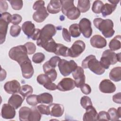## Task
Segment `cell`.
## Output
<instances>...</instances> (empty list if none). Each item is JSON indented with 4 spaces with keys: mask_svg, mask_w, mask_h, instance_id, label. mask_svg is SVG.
Segmentation results:
<instances>
[{
    "mask_svg": "<svg viewBox=\"0 0 121 121\" xmlns=\"http://www.w3.org/2000/svg\"><path fill=\"white\" fill-rule=\"evenodd\" d=\"M121 36L120 35H118L111 40L109 44V47L110 48V50L115 51L121 48Z\"/></svg>",
    "mask_w": 121,
    "mask_h": 121,
    "instance_id": "cell-30",
    "label": "cell"
},
{
    "mask_svg": "<svg viewBox=\"0 0 121 121\" xmlns=\"http://www.w3.org/2000/svg\"><path fill=\"white\" fill-rule=\"evenodd\" d=\"M22 29L28 38L37 40L39 37L41 29L35 28V25L30 21L25 22L22 25Z\"/></svg>",
    "mask_w": 121,
    "mask_h": 121,
    "instance_id": "cell-7",
    "label": "cell"
},
{
    "mask_svg": "<svg viewBox=\"0 0 121 121\" xmlns=\"http://www.w3.org/2000/svg\"><path fill=\"white\" fill-rule=\"evenodd\" d=\"M50 108V115L55 117H61L64 112V108L62 104H51L49 105Z\"/></svg>",
    "mask_w": 121,
    "mask_h": 121,
    "instance_id": "cell-22",
    "label": "cell"
},
{
    "mask_svg": "<svg viewBox=\"0 0 121 121\" xmlns=\"http://www.w3.org/2000/svg\"><path fill=\"white\" fill-rule=\"evenodd\" d=\"M37 82L43 86L50 81H52L49 77L46 74H41L39 75L36 78Z\"/></svg>",
    "mask_w": 121,
    "mask_h": 121,
    "instance_id": "cell-38",
    "label": "cell"
},
{
    "mask_svg": "<svg viewBox=\"0 0 121 121\" xmlns=\"http://www.w3.org/2000/svg\"><path fill=\"white\" fill-rule=\"evenodd\" d=\"M69 32L72 37L77 38L80 35L81 32L79 30L78 24H73L70 26L69 27Z\"/></svg>",
    "mask_w": 121,
    "mask_h": 121,
    "instance_id": "cell-35",
    "label": "cell"
},
{
    "mask_svg": "<svg viewBox=\"0 0 121 121\" xmlns=\"http://www.w3.org/2000/svg\"><path fill=\"white\" fill-rule=\"evenodd\" d=\"M99 88L102 93L111 94L115 91L116 86L110 80L104 79L100 82Z\"/></svg>",
    "mask_w": 121,
    "mask_h": 121,
    "instance_id": "cell-14",
    "label": "cell"
},
{
    "mask_svg": "<svg viewBox=\"0 0 121 121\" xmlns=\"http://www.w3.org/2000/svg\"><path fill=\"white\" fill-rule=\"evenodd\" d=\"M1 116L6 119H13L16 115L15 109L9 104H4L1 108Z\"/></svg>",
    "mask_w": 121,
    "mask_h": 121,
    "instance_id": "cell-17",
    "label": "cell"
},
{
    "mask_svg": "<svg viewBox=\"0 0 121 121\" xmlns=\"http://www.w3.org/2000/svg\"><path fill=\"white\" fill-rule=\"evenodd\" d=\"M121 107H119L117 110L115 108H111L108 111L110 121L118 120L121 117Z\"/></svg>",
    "mask_w": 121,
    "mask_h": 121,
    "instance_id": "cell-31",
    "label": "cell"
},
{
    "mask_svg": "<svg viewBox=\"0 0 121 121\" xmlns=\"http://www.w3.org/2000/svg\"><path fill=\"white\" fill-rule=\"evenodd\" d=\"M90 41L91 45L96 48L101 49L104 48L107 45L106 39L99 35H96L92 36Z\"/></svg>",
    "mask_w": 121,
    "mask_h": 121,
    "instance_id": "cell-19",
    "label": "cell"
},
{
    "mask_svg": "<svg viewBox=\"0 0 121 121\" xmlns=\"http://www.w3.org/2000/svg\"><path fill=\"white\" fill-rule=\"evenodd\" d=\"M117 61L121 62V52L116 54L108 49L103 52L100 62L102 66L105 69H108L111 65H114Z\"/></svg>",
    "mask_w": 121,
    "mask_h": 121,
    "instance_id": "cell-5",
    "label": "cell"
},
{
    "mask_svg": "<svg viewBox=\"0 0 121 121\" xmlns=\"http://www.w3.org/2000/svg\"><path fill=\"white\" fill-rule=\"evenodd\" d=\"M22 19V17L17 14H14L12 15L11 23L14 25H17L20 23Z\"/></svg>",
    "mask_w": 121,
    "mask_h": 121,
    "instance_id": "cell-48",
    "label": "cell"
},
{
    "mask_svg": "<svg viewBox=\"0 0 121 121\" xmlns=\"http://www.w3.org/2000/svg\"><path fill=\"white\" fill-rule=\"evenodd\" d=\"M79 30L83 35L86 38H89L92 34V28L91 21L86 18H82L78 24Z\"/></svg>",
    "mask_w": 121,
    "mask_h": 121,
    "instance_id": "cell-11",
    "label": "cell"
},
{
    "mask_svg": "<svg viewBox=\"0 0 121 121\" xmlns=\"http://www.w3.org/2000/svg\"><path fill=\"white\" fill-rule=\"evenodd\" d=\"M61 9L60 0H50L47 6V11L51 14H57L60 12Z\"/></svg>",
    "mask_w": 121,
    "mask_h": 121,
    "instance_id": "cell-23",
    "label": "cell"
},
{
    "mask_svg": "<svg viewBox=\"0 0 121 121\" xmlns=\"http://www.w3.org/2000/svg\"><path fill=\"white\" fill-rule=\"evenodd\" d=\"M121 93L119 92L113 95L112 96V101L115 103L121 104Z\"/></svg>",
    "mask_w": 121,
    "mask_h": 121,
    "instance_id": "cell-54",
    "label": "cell"
},
{
    "mask_svg": "<svg viewBox=\"0 0 121 121\" xmlns=\"http://www.w3.org/2000/svg\"><path fill=\"white\" fill-rule=\"evenodd\" d=\"M95 27L97 28L105 38H110L115 33L113 23L110 19H103L100 17L95 18L93 20Z\"/></svg>",
    "mask_w": 121,
    "mask_h": 121,
    "instance_id": "cell-1",
    "label": "cell"
},
{
    "mask_svg": "<svg viewBox=\"0 0 121 121\" xmlns=\"http://www.w3.org/2000/svg\"><path fill=\"white\" fill-rule=\"evenodd\" d=\"M62 35L63 38V39L67 42H71V37L69 32L68 31V29L65 28H63L62 29Z\"/></svg>",
    "mask_w": 121,
    "mask_h": 121,
    "instance_id": "cell-49",
    "label": "cell"
},
{
    "mask_svg": "<svg viewBox=\"0 0 121 121\" xmlns=\"http://www.w3.org/2000/svg\"><path fill=\"white\" fill-rule=\"evenodd\" d=\"M61 59L57 56H55L53 57H52L48 61H47L49 65L53 68H55L57 65V64L58 63L59 60Z\"/></svg>",
    "mask_w": 121,
    "mask_h": 121,
    "instance_id": "cell-46",
    "label": "cell"
},
{
    "mask_svg": "<svg viewBox=\"0 0 121 121\" xmlns=\"http://www.w3.org/2000/svg\"><path fill=\"white\" fill-rule=\"evenodd\" d=\"M21 28L18 25H12L10 28V34L12 37L18 36L21 32Z\"/></svg>",
    "mask_w": 121,
    "mask_h": 121,
    "instance_id": "cell-42",
    "label": "cell"
},
{
    "mask_svg": "<svg viewBox=\"0 0 121 121\" xmlns=\"http://www.w3.org/2000/svg\"><path fill=\"white\" fill-rule=\"evenodd\" d=\"M90 7V2L89 0H79L77 5V8L80 12L85 13L87 11Z\"/></svg>",
    "mask_w": 121,
    "mask_h": 121,
    "instance_id": "cell-34",
    "label": "cell"
},
{
    "mask_svg": "<svg viewBox=\"0 0 121 121\" xmlns=\"http://www.w3.org/2000/svg\"><path fill=\"white\" fill-rule=\"evenodd\" d=\"M69 49L68 47L61 43H57L54 53L57 55L63 57L69 56Z\"/></svg>",
    "mask_w": 121,
    "mask_h": 121,
    "instance_id": "cell-27",
    "label": "cell"
},
{
    "mask_svg": "<svg viewBox=\"0 0 121 121\" xmlns=\"http://www.w3.org/2000/svg\"><path fill=\"white\" fill-rule=\"evenodd\" d=\"M117 5L112 4L105 3L104 4L101 11L103 17H105L106 16L111 15L116 9Z\"/></svg>",
    "mask_w": 121,
    "mask_h": 121,
    "instance_id": "cell-29",
    "label": "cell"
},
{
    "mask_svg": "<svg viewBox=\"0 0 121 121\" xmlns=\"http://www.w3.org/2000/svg\"><path fill=\"white\" fill-rule=\"evenodd\" d=\"M72 74L75 79L76 86L77 88H80L81 86L85 83L86 77L84 69L82 67L78 66L72 72Z\"/></svg>",
    "mask_w": 121,
    "mask_h": 121,
    "instance_id": "cell-12",
    "label": "cell"
},
{
    "mask_svg": "<svg viewBox=\"0 0 121 121\" xmlns=\"http://www.w3.org/2000/svg\"><path fill=\"white\" fill-rule=\"evenodd\" d=\"M108 1L110 2V3H111L112 4L117 5V4L120 2V0H108Z\"/></svg>",
    "mask_w": 121,
    "mask_h": 121,
    "instance_id": "cell-56",
    "label": "cell"
},
{
    "mask_svg": "<svg viewBox=\"0 0 121 121\" xmlns=\"http://www.w3.org/2000/svg\"><path fill=\"white\" fill-rule=\"evenodd\" d=\"M80 104L82 107L85 109L88 107L93 105L91 99L87 96H83L81 97L80 99Z\"/></svg>",
    "mask_w": 121,
    "mask_h": 121,
    "instance_id": "cell-39",
    "label": "cell"
},
{
    "mask_svg": "<svg viewBox=\"0 0 121 121\" xmlns=\"http://www.w3.org/2000/svg\"><path fill=\"white\" fill-rule=\"evenodd\" d=\"M24 45L26 47L27 51L28 54L31 55L34 53L36 51V46L32 42H27Z\"/></svg>",
    "mask_w": 121,
    "mask_h": 121,
    "instance_id": "cell-45",
    "label": "cell"
},
{
    "mask_svg": "<svg viewBox=\"0 0 121 121\" xmlns=\"http://www.w3.org/2000/svg\"><path fill=\"white\" fill-rule=\"evenodd\" d=\"M31 108L23 106L19 111V119L20 121H29V116L31 112Z\"/></svg>",
    "mask_w": 121,
    "mask_h": 121,
    "instance_id": "cell-32",
    "label": "cell"
},
{
    "mask_svg": "<svg viewBox=\"0 0 121 121\" xmlns=\"http://www.w3.org/2000/svg\"><path fill=\"white\" fill-rule=\"evenodd\" d=\"M86 112L83 117L84 121H97L98 113L93 105L90 106L86 109Z\"/></svg>",
    "mask_w": 121,
    "mask_h": 121,
    "instance_id": "cell-21",
    "label": "cell"
},
{
    "mask_svg": "<svg viewBox=\"0 0 121 121\" xmlns=\"http://www.w3.org/2000/svg\"><path fill=\"white\" fill-rule=\"evenodd\" d=\"M12 15L5 12L0 14V43L2 44L6 39L9 24L11 23Z\"/></svg>",
    "mask_w": 121,
    "mask_h": 121,
    "instance_id": "cell-6",
    "label": "cell"
},
{
    "mask_svg": "<svg viewBox=\"0 0 121 121\" xmlns=\"http://www.w3.org/2000/svg\"><path fill=\"white\" fill-rule=\"evenodd\" d=\"M31 112L29 116V121H39L41 118V114L35 106L31 108Z\"/></svg>",
    "mask_w": 121,
    "mask_h": 121,
    "instance_id": "cell-33",
    "label": "cell"
},
{
    "mask_svg": "<svg viewBox=\"0 0 121 121\" xmlns=\"http://www.w3.org/2000/svg\"><path fill=\"white\" fill-rule=\"evenodd\" d=\"M45 59V55L42 52H37L33 56L32 60L35 63H40Z\"/></svg>",
    "mask_w": 121,
    "mask_h": 121,
    "instance_id": "cell-41",
    "label": "cell"
},
{
    "mask_svg": "<svg viewBox=\"0 0 121 121\" xmlns=\"http://www.w3.org/2000/svg\"><path fill=\"white\" fill-rule=\"evenodd\" d=\"M37 101L38 103L50 104L53 102V97L50 93H43L37 95Z\"/></svg>",
    "mask_w": 121,
    "mask_h": 121,
    "instance_id": "cell-26",
    "label": "cell"
},
{
    "mask_svg": "<svg viewBox=\"0 0 121 121\" xmlns=\"http://www.w3.org/2000/svg\"><path fill=\"white\" fill-rule=\"evenodd\" d=\"M8 9V5L5 0H0V11L1 13L5 12Z\"/></svg>",
    "mask_w": 121,
    "mask_h": 121,
    "instance_id": "cell-51",
    "label": "cell"
},
{
    "mask_svg": "<svg viewBox=\"0 0 121 121\" xmlns=\"http://www.w3.org/2000/svg\"><path fill=\"white\" fill-rule=\"evenodd\" d=\"M76 86L75 81L70 78H63L57 85V89L62 92L73 89Z\"/></svg>",
    "mask_w": 121,
    "mask_h": 121,
    "instance_id": "cell-13",
    "label": "cell"
},
{
    "mask_svg": "<svg viewBox=\"0 0 121 121\" xmlns=\"http://www.w3.org/2000/svg\"><path fill=\"white\" fill-rule=\"evenodd\" d=\"M26 101L28 104L31 106H35L38 104L37 95H30L27 97Z\"/></svg>",
    "mask_w": 121,
    "mask_h": 121,
    "instance_id": "cell-44",
    "label": "cell"
},
{
    "mask_svg": "<svg viewBox=\"0 0 121 121\" xmlns=\"http://www.w3.org/2000/svg\"><path fill=\"white\" fill-rule=\"evenodd\" d=\"M43 68L45 74L47 75L52 82L54 81L57 77V73L55 69L51 67L47 61L43 64Z\"/></svg>",
    "mask_w": 121,
    "mask_h": 121,
    "instance_id": "cell-25",
    "label": "cell"
},
{
    "mask_svg": "<svg viewBox=\"0 0 121 121\" xmlns=\"http://www.w3.org/2000/svg\"><path fill=\"white\" fill-rule=\"evenodd\" d=\"M24 99L25 97L17 93L14 94L9 97L8 100V104L15 109H17L21 106Z\"/></svg>",
    "mask_w": 121,
    "mask_h": 121,
    "instance_id": "cell-20",
    "label": "cell"
},
{
    "mask_svg": "<svg viewBox=\"0 0 121 121\" xmlns=\"http://www.w3.org/2000/svg\"><path fill=\"white\" fill-rule=\"evenodd\" d=\"M20 88L21 86L19 82L16 80L8 81L6 82L4 86V89L5 91L8 94H10L19 93Z\"/></svg>",
    "mask_w": 121,
    "mask_h": 121,
    "instance_id": "cell-15",
    "label": "cell"
},
{
    "mask_svg": "<svg viewBox=\"0 0 121 121\" xmlns=\"http://www.w3.org/2000/svg\"><path fill=\"white\" fill-rule=\"evenodd\" d=\"M109 121V115L108 112L105 111H100L98 113L97 121Z\"/></svg>",
    "mask_w": 121,
    "mask_h": 121,
    "instance_id": "cell-47",
    "label": "cell"
},
{
    "mask_svg": "<svg viewBox=\"0 0 121 121\" xmlns=\"http://www.w3.org/2000/svg\"><path fill=\"white\" fill-rule=\"evenodd\" d=\"M61 4V11L70 20L77 19L80 16V11L74 6V0H60Z\"/></svg>",
    "mask_w": 121,
    "mask_h": 121,
    "instance_id": "cell-4",
    "label": "cell"
},
{
    "mask_svg": "<svg viewBox=\"0 0 121 121\" xmlns=\"http://www.w3.org/2000/svg\"><path fill=\"white\" fill-rule=\"evenodd\" d=\"M33 92V89L32 86L29 85H23L19 91V94L21 95L25 98L26 96L31 95Z\"/></svg>",
    "mask_w": 121,
    "mask_h": 121,
    "instance_id": "cell-36",
    "label": "cell"
},
{
    "mask_svg": "<svg viewBox=\"0 0 121 121\" xmlns=\"http://www.w3.org/2000/svg\"><path fill=\"white\" fill-rule=\"evenodd\" d=\"M56 33V30L54 25L51 24L46 25L41 29L40 36L37 40L36 44L51 39Z\"/></svg>",
    "mask_w": 121,
    "mask_h": 121,
    "instance_id": "cell-9",
    "label": "cell"
},
{
    "mask_svg": "<svg viewBox=\"0 0 121 121\" xmlns=\"http://www.w3.org/2000/svg\"><path fill=\"white\" fill-rule=\"evenodd\" d=\"M110 78L114 81L118 82L121 80V67H116L112 69L109 73Z\"/></svg>",
    "mask_w": 121,
    "mask_h": 121,
    "instance_id": "cell-28",
    "label": "cell"
},
{
    "mask_svg": "<svg viewBox=\"0 0 121 121\" xmlns=\"http://www.w3.org/2000/svg\"><path fill=\"white\" fill-rule=\"evenodd\" d=\"M44 1L43 0L36 1L33 6V9L34 10H36L42 6H44Z\"/></svg>",
    "mask_w": 121,
    "mask_h": 121,
    "instance_id": "cell-53",
    "label": "cell"
},
{
    "mask_svg": "<svg viewBox=\"0 0 121 121\" xmlns=\"http://www.w3.org/2000/svg\"><path fill=\"white\" fill-rule=\"evenodd\" d=\"M80 88L81 92L85 95H88L91 92V88L90 86L88 84L85 83L81 86Z\"/></svg>",
    "mask_w": 121,
    "mask_h": 121,
    "instance_id": "cell-50",
    "label": "cell"
},
{
    "mask_svg": "<svg viewBox=\"0 0 121 121\" xmlns=\"http://www.w3.org/2000/svg\"><path fill=\"white\" fill-rule=\"evenodd\" d=\"M82 68L89 69L92 72L98 75H102L105 72V69L94 55H88L82 61Z\"/></svg>",
    "mask_w": 121,
    "mask_h": 121,
    "instance_id": "cell-3",
    "label": "cell"
},
{
    "mask_svg": "<svg viewBox=\"0 0 121 121\" xmlns=\"http://www.w3.org/2000/svg\"><path fill=\"white\" fill-rule=\"evenodd\" d=\"M6 75H7V73L5 70L1 69V73H0V81H2L5 79V78L6 77Z\"/></svg>",
    "mask_w": 121,
    "mask_h": 121,
    "instance_id": "cell-55",
    "label": "cell"
},
{
    "mask_svg": "<svg viewBox=\"0 0 121 121\" xmlns=\"http://www.w3.org/2000/svg\"><path fill=\"white\" fill-rule=\"evenodd\" d=\"M86 44L81 40L75 41L69 49V56L72 58L78 57L85 50Z\"/></svg>",
    "mask_w": 121,
    "mask_h": 121,
    "instance_id": "cell-10",
    "label": "cell"
},
{
    "mask_svg": "<svg viewBox=\"0 0 121 121\" xmlns=\"http://www.w3.org/2000/svg\"><path fill=\"white\" fill-rule=\"evenodd\" d=\"M27 54V49L24 45L13 47L10 49L9 52V58L16 61L19 65L24 62L30 60Z\"/></svg>",
    "mask_w": 121,
    "mask_h": 121,
    "instance_id": "cell-2",
    "label": "cell"
},
{
    "mask_svg": "<svg viewBox=\"0 0 121 121\" xmlns=\"http://www.w3.org/2000/svg\"><path fill=\"white\" fill-rule=\"evenodd\" d=\"M23 77L26 79H29L34 73V69L32 65L31 61L28 60L20 65Z\"/></svg>",
    "mask_w": 121,
    "mask_h": 121,
    "instance_id": "cell-16",
    "label": "cell"
},
{
    "mask_svg": "<svg viewBox=\"0 0 121 121\" xmlns=\"http://www.w3.org/2000/svg\"><path fill=\"white\" fill-rule=\"evenodd\" d=\"M37 108L41 113V114L44 115H50V108L49 105H46L44 104H40L37 106Z\"/></svg>",
    "mask_w": 121,
    "mask_h": 121,
    "instance_id": "cell-43",
    "label": "cell"
},
{
    "mask_svg": "<svg viewBox=\"0 0 121 121\" xmlns=\"http://www.w3.org/2000/svg\"><path fill=\"white\" fill-rule=\"evenodd\" d=\"M58 66L60 73L64 77L69 75L78 67L77 64L73 60L68 61L64 59H60Z\"/></svg>",
    "mask_w": 121,
    "mask_h": 121,
    "instance_id": "cell-8",
    "label": "cell"
},
{
    "mask_svg": "<svg viewBox=\"0 0 121 121\" xmlns=\"http://www.w3.org/2000/svg\"><path fill=\"white\" fill-rule=\"evenodd\" d=\"M38 46L43 48L45 51L50 52H54L57 43L52 38L51 39L37 44Z\"/></svg>",
    "mask_w": 121,
    "mask_h": 121,
    "instance_id": "cell-24",
    "label": "cell"
},
{
    "mask_svg": "<svg viewBox=\"0 0 121 121\" xmlns=\"http://www.w3.org/2000/svg\"><path fill=\"white\" fill-rule=\"evenodd\" d=\"M44 87L49 90H55L57 89V86L53 83L52 81H50L43 86Z\"/></svg>",
    "mask_w": 121,
    "mask_h": 121,
    "instance_id": "cell-52",
    "label": "cell"
},
{
    "mask_svg": "<svg viewBox=\"0 0 121 121\" xmlns=\"http://www.w3.org/2000/svg\"><path fill=\"white\" fill-rule=\"evenodd\" d=\"M12 9L14 10H20L23 5V2L21 0H9Z\"/></svg>",
    "mask_w": 121,
    "mask_h": 121,
    "instance_id": "cell-40",
    "label": "cell"
},
{
    "mask_svg": "<svg viewBox=\"0 0 121 121\" xmlns=\"http://www.w3.org/2000/svg\"><path fill=\"white\" fill-rule=\"evenodd\" d=\"M104 5L103 2L101 0H95L92 5V10L93 12L96 14H100L101 9Z\"/></svg>",
    "mask_w": 121,
    "mask_h": 121,
    "instance_id": "cell-37",
    "label": "cell"
},
{
    "mask_svg": "<svg viewBox=\"0 0 121 121\" xmlns=\"http://www.w3.org/2000/svg\"><path fill=\"white\" fill-rule=\"evenodd\" d=\"M49 16L47 9L44 6H42L38 9L33 14V18L37 23H41L44 21Z\"/></svg>",
    "mask_w": 121,
    "mask_h": 121,
    "instance_id": "cell-18",
    "label": "cell"
}]
</instances>
